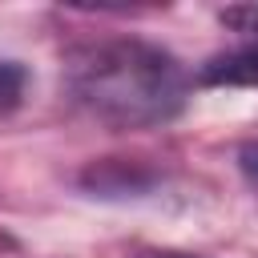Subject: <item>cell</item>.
<instances>
[{
    "label": "cell",
    "instance_id": "cell-1",
    "mask_svg": "<svg viewBox=\"0 0 258 258\" xmlns=\"http://www.w3.org/2000/svg\"><path fill=\"white\" fill-rule=\"evenodd\" d=\"M60 81L69 97L109 129H153L185 109L189 77L181 60L137 36L89 40L64 52Z\"/></svg>",
    "mask_w": 258,
    "mask_h": 258
},
{
    "label": "cell",
    "instance_id": "cell-2",
    "mask_svg": "<svg viewBox=\"0 0 258 258\" xmlns=\"http://www.w3.org/2000/svg\"><path fill=\"white\" fill-rule=\"evenodd\" d=\"M202 85H226V89H258V40H246L238 48H226V52H214L202 73H198Z\"/></svg>",
    "mask_w": 258,
    "mask_h": 258
},
{
    "label": "cell",
    "instance_id": "cell-3",
    "mask_svg": "<svg viewBox=\"0 0 258 258\" xmlns=\"http://www.w3.org/2000/svg\"><path fill=\"white\" fill-rule=\"evenodd\" d=\"M24 93H28V69L20 60H0V113L20 109Z\"/></svg>",
    "mask_w": 258,
    "mask_h": 258
},
{
    "label": "cell",
    "instance_id": "cell-4",
    "mask_svg": "<svg viewBox=\"0 0 258 258\" xmlns=\"http://www.w3.org/2000/svg\"><path fill=\"white\" fill-rule=\"evenodd\" d=\"M218 20L234 32H242L246 40H258V4H234V8H222Z\"/></svg>",
    "mask_w": 258,
    "mask_h": 258
},
{
    "label": "cell",
    "instance_id": "cell-5",
    "mask_svg": "<svg viewBox=\"0 0 258 258\" xmlns=\"http://www.w3.org/2000/svg\"><path fill=\"white\" fill-rule=\"evenodd\" d=\"M238 169H242V177L258 189V141H242V149H238Z\"/></svg>",
    "mask_w": 258,
    "mask_h": 258
},
{
    "label": "cell",
    "instance_id": "cell-6",
    "mask_svg": "<svg viewBox=\"0 0 258 258\" xmlns=\"http://www.w3.org/2000/svg\"><path fill=\"white\" fill-rule=\"evenodd\" d=\"M137 258H202V254H189V250H141Z\"/></svg>",
    "mask_w": 258,
    "mask_h": 258
}]
</instances>
